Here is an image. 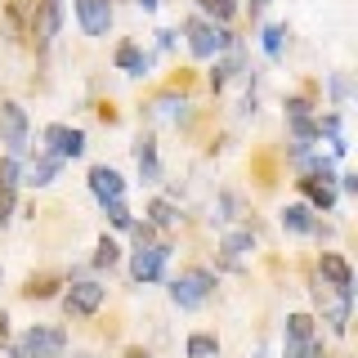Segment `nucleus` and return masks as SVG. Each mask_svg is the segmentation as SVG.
Instances as JSON below:
<instances>
[{
    "instance_id": "20",
    "label": "nucleus",
    "mask_w": 358,
    "mask_h": 358,
    "mask_svg": "<svg viewBox=\"0 0 358 358\" xmlns=\"http://www.w3.org/2000/svg\"><path fill=\"white\" fill-rule=\"evenodd\" d=\"M287 341H313V318L309 313H291L287 318Z\"/></svg>"
},
{
    "instance_id": "32",
    "label": "nucleus",
    "mask_w": 358,
    "mask_h": 358,
    "mask_svg": "<svg viewBox=\"0 0 358 358\" xmlns=\"http://www.w3.org/2000/svg\"><path fill=\"white\" fill-rule=\"evenodd\" d=\"M134 5H143V9H157V5H162V0H134Z\"/></svg>"
},
{
    "instance_id": "24",
    "label": "nucleus",
    "mask_w": 358,
    "mask_h": 358,
    "mask_svg": "<svg viewBox=\"0 0 358 358\" xmlns=\"http://www.w3.org/2000/svg\"><path fill=\"white\" fill-rule=\"evenodd\" d=\"M18 162H14V157H5V162H0V193H14V188H18Z\"/></svg>"
},
{
    "instance_id": "4",
    "label": "nucleus",
    "mask_w": 358,
    "mask_h": 358,
    "mask_svg": "<svg viewBox=\"0 0 358 358\" xmlns=\"http://www.w3.org/2000/svg\"><path fill=\"white\" fill-rule=\"evenodd\" d=\"M0 143L9 148V157H18L22 148H27V112H22L14 99L0 103Z\"/></svg>"
},
{
    "instance_id": "31",
    "label": "nucleus",
    "mask_w": 358,
    "mask_h": 358,
    "mask_svg": "<svg viewBox=\"0 0 358 358\" xmlns=\"http://www.w3.org/2000/svg\"><path fill=\"white\" fill-rule=\"evenodd\" d=\"M5 336H9V318H5V313H0V341H5Z\"/></svg>"
},
{
    "instance_id": "33",
    "label": "nucleus",
    "mask_w": 358,
    "mask_h": 358,
    "mask_svg": "<svg viewBox=\"0 0 358 358\" xmlns=\"http://www.w3.org/2000/svg\"><path fill=\"white\" fill-rule=\"evenodd\" d=\"M126 358H152V354H148V350H130Z\"/></svg>"
},
{
    "instance_id": "15",
    "label": "nucleus",
    "mask_w": 358,
    "mask_h": 358,
    "mask_svg": "<svg viewBox=\"0 0 358 358\" xmlns=\"http://www.w3.org/2000/svg\"><path fill=\"white\" fill-rule=\"evenodd\" d=\"M251 246H255V238H251L246 229H233V233H224V251H229V264H233V268H238V255H246Z\"/></svg>"
},
{
    "instance_id": "6",
    "label": "nucleus",
    "mask_w": 358,
    "mask_h": 358,
    "mask_svg": "<svg viewBox=\"0 0 358 358\" xmlns=\"http://www.w3.org/2000/svg\"><path fill=\"white\" fill-rule=\"evenodd\" d=\"M103 296H108V287H99V282H72L67 296H63V309L72 313V318H90V313L103 305Z\"/></svg>"
},
{
    "instance_id": "16",
    "label": "nucleus",
    "mask_w": 358,
    "mask_h": 358,
    "mask_svg": "<svg viewBox=\"0 0 358 358\" xmlns=\"http://www.w3.org/2000/svg\"><path fill=\"white\" fill-rule=\"evenodd\" d=\"M300 188H305V197H309L318 210H331V206H336V193H331V184H318V179H300Z\"/></svg>"
},
{
    "instance_id": "21",
    "label": "nucleus",
    "mask_w": 358,
    "mask_h": 358,
    "mask_svg": "<svg viewBox=\"0 0 358 358\" xmlns=\"http://www.w3.org/2000/svg\"><path fill=\"white\" fill-rule=\"evenodd\" d=\"M201 9H206V14L215 18L220 27H224V22H229L233 14H238V5H233V0H201Z\"/></svg>"
},
{
    "instance_id": "7",
    "label": "nucleus",
    "mask_w": 358,
    "mask_h": 358,
    "mask_svg": "<svg viewBox=\"0 0 358 358\" xmlns=\"http://www.w3.org/2000/svg\"><path fill=\"white\" fill-rule=\"evenodd\" d=\"M166 255H171V246H166V242L139 246V251H134V260H130V278H134V282H157V278H162V268H166Z\"/></svg>"
},
{
    "instance_id": "1",
    "label": "nucleus",
    "mask_w": 358,
    "mask_h": 358,
    "mask_svg": "<svg viewBox=\"0 0 358 358\" xmlns=\"http://www.w3.org/2000/svg\"><path fill=\"white\" fill-rule=\"evenodd\" d=\"M229 45H233L229 27H220V22H206V18H188V50H193L197 59H220Z\"/></svg>"
},
{
    "instance_id": "2",
    "label": "nucleus",
    "mask_w": 358,
    "mask_h": 358,
    "mask_svg": "<svg viewBox=\"0 0 358 358\" xmlns=\"http://www.w3.org/2000/svg\"><path fill=\"white\" fill-rule=\"evenodd\" d=\"M67 350V331L63 327H31L14 345V358H63Z\"/></svg>"
},
{
    "instance_id": "27",
    "label": "nucleus",
    "mask_w": 358,
    "mask_h": 358,
    "mask_svg": "<svg viewBox=\"0 0 358 358\" xmlns=\"http://www.w3.org/2000/svg\"><path fill=\"white\" fill-rule=\"evenodd\" d=\"M287 358H318L313 341H287Z\"/></svg>"
},
{
    "instance_id": "8",
    "label": "nucleus",
    "mask_w": 358,
    "mask_h": 358,
    "mask_svg": "<svg viewBox=\"0 0 358 358\" xmlns=\"http://www.w3.org/2000/svg\"><path fill=\"white\" fill-rule=\"evenodd\" d=\"M72 5H76V18H81L85 36H108V27H112V5L108 0H72Z\"/></svg>"
},
{
    "instance_id": "23",
    "label": "nucleus",
    "mask_w": 358,
    "mask_h": 358,
    "mask_svg": "<svg viewBox=\"0 0 358 358\" xmlns=\"http://www.w3.org/2000/svg\"><path fill=\"white\" fill-rule=\"evenodd\" d=\"M282 36H287V31L278 27V22L264 27V54H268V59H282Z\"/></svg>"
},
{
    "instance_id": "28",
    "label": "nucleus",
    "mask_w": 358,
    "mask_h": 358,
    "mask_svg": "<svg viewBox=\"0 0 358 358\" xmlns=\"http://www.w3.org/2000/svg\"><path fill=\"white\" fill-rule=\"evenodd\" d=\"M287 117H309V103H305V99H291V103H287Z\"/></svg>"
},
{
    "instance_id": "29",
    "label": "nucleus",
    "mask_w": 358,
    "mask_h": 358,
    "mask_svg": "<svg viewBox=\"0 0 358 358\" xmlns=\"http://www.w3.org/2000/svg\"><path fill=\"white\" fill-rule=\"evenodd\" d=\"M9 210H14V193H0V224H9Z\"/></svg>"
},
{
    "instance_id": "10",
    "label": "nucleus",
    "mask_w": 358,
    "mask_h": 358,
    "mask_svg": "<svg viewBox=\"0 0 358 358\" xmlns=\"http://www.w3.org/2000/svg\"><path fill=\"white\" fill-rule=\"evenodd\" d=\"M90 193L99 201H117L126 193V179H121V171H112V166H94L90 171Z\"/></svg>"
},
{
    "instance_id": "19",
    "label": "nucleus",
    "mask_w": 358,
    "mask_h": 358,
    "mask_svg": "<svg viewBox=\"0 0 358 358\" xmlns=\"http://www.w3.org/2000/svg\"><path fill=\"white\" fill-rule=\"evenodd\" d=\"M54 179H59V157H45V162L31 166V179H27V184L45 188V184H54Z\"/></svg>"
},
{
    "instance_id": "25",
    "label": "nucleus",
    "mask_w": 358,
    "mask_h": 358,
    "mask_svg": "<svg viewBox=\"0 0 358 358\" xmlns=\"http://www.w3.org/2000/svg\"><path fill=\"white\" fill-rule=\"evenodd\" d=\"M117 260H121V246L112 242V238H103V242H99V251H94V264L99 268H112Z\"/></svg>"
},
{
    "instance_id": "12",
    "label": "nucleus",
    "mask_w": 358,
    "mask_h": 358,
    "mask_svg": "<svg viewBox=\"0 0 358 358\" xmlns=\"http://www.w3.org/2000/svg\"><path fill=\"white\" fill-rule=\"evenodd\" d=\"M117 67H121L126 76H143V67H148V59H143V50H139L134 41H126V45L117 50Z\"/></svg>"
},
{
    "instance_id": "26",
    "label": "nucleus",
    "mask_w": 358,
    "mask_h": 358,
    "mask_svg": "<svg viewBox=\"0 0 358 358\" xmlns=\"http://www.w3.org/2000/svg\"><path fill=\"white\" fill-rule=\"evenodd\" d=\"M175 220H179V210L171 206V201H152V224H162V229H171Z\"/></svg>"
},
{
    "instance_id": "11",
    "label": "nucleus",
    "mask_w": 358,
    "mask_h": 358,
    "mask_svg": "<svg viewBox=\"0 0 358 358\" xmlns=\"http://www.w3.org/2000/svg\"><path fill=\"white\" fill-rule=\"evenodd\" d=\"M59 22H63V0H41V45L59 36Z\"/></svg>"
},
{
    "instance_id": "14",
    "label": "nucleus",
    "mask_w": 358,
    "mask_h": 358,
    "mask_svg": "<svg viewBox=\"0 0 358 358\" xmlns=\"http://www.w3.org/2000/svg\"><path fill=\"white\" fill-rule=\"evenodd\" d=\"M134 157H139V171H143V179H148V184H157V179H162V166H157L152 139H139V143H134Z\"/></svg>"
},
{
    "instance_id": "17",
    "label": "nucleus",
    "mask_w": 358,
    "mask_h": 358,
    "mask_svg": "<svg viewBox=\"0 0 358 358\" xmlns=\"http://www.w3.org/2000/svg\"><path fill=\"white\" fill-rule=\"evenodd\" d=\"M282 229H291V233H313L318 224H313L309 206H287V210H282Z\"/></svg>"
},
{
    "instance_id": "18",
    "label": "nucleus",
    "mask_w": 358,
    "mask_h": 358,
    "mask_svg": "<svg viewBox=\"0 0 358 358\" xmlns=\"http://www.w3.org/2000/svg\"><path fill=\"white\" fill-rule=\"evenodd\" d=\"M215 354H220V341H215V336H206V331L188 336V358H215Z\"/></svg>"
},
{
    "instance_id": "9",
    "label": "nucleus",
    "mask_w": 358,
    "mask_h": 358,
    "mask_svg": "<svg viewBox=\"0 0 358 358\" xmlns=\"http://www.w3.org/2000/svg\"><path fill=\"white\" fill-rule=\"evenodd\" d=\"M45 143H50V152L59 157V162L63 157H81L85 152V134L72 130V126H50L45 130Z\"/></svg>"
},
{
    "instance_id": "34",
    "label": "nucleus",
    "mask_w": 358,
    "mask_h": 358,
    "mask_svg": "<svg viewBox=\"0 0 358 358\" xmlns=\"http://www.w3.org/2000/svg\"><path fill=\"white\" fill-rule=\"evenodd\" d=\"M251 5H255V9H260V5H264V0H251Z\"/></svg>"
},
{
    "instance_id": "22",
    "label": "nucleus",
    "mask_w": 358,
    "mask_h": 358,
    "mask_svg": "<svg viewBox=\"0 0 358 358\" xmlns=\"http://www.w3.org/2000/svg\"><path fill=\"white\" fill-rule=\"evenodd\" d=\"M103 210H108V220L112 224H117V229H130V224H134V215H130V206H126V201H103Z\"/></svg>"
},
{
    "instance_id": "3",
    "label": "nucleus",
    "mask_w": 358,
    "mask_h": 358,
    "mask_svg": "<svg viewBox=\"0 0 358 358\" xmlns=\"http://www.w3.org/2000/svg\"><path fill=\"white\" fill-rule=\"evenodd\" d=\"M210 291H215V278L206 273V268H188V273H179L171 282V300L179 309H197L210 300Z\"/></svg>"
},
{
    "instance_id": "13",
    "label": "nucleus",
    "mask_w": 358,
    "mask_h": 358,
    "mask_svg": "<svg viewBox=\"0 0 358 358\" xmlns=\"http://www.w3.org/2000/svg\"><path fill=\"white\" fill-rule=\"evenodd\" d=\"M152 117H162V121H188V103L179 94H162V99H152Z\"/></svg>"
},
{
    "instance_id": "30",
    "label": "nucleus",
    "mask_w": 358,
    "mask_h": 358,
    "mask_svg": "<svg viewBox=\"0 0 358 358\" xmlns=\"http://www.w3.org/2000/svg\"><path fill=\"white\" fill-rule=\"evenodd\" d=\"M341 188L345 193H358V175H341Z\"/></svg>"
},
{
    "instance_id": "5",
    "label": "nucleus",
    "mask_w": 358,
    "mask_h": 358,
    "mask_svg": "<svg viewBox=\"0 0 358 358\" xmlns=\"http://www.w3.org/2000/svg\"><path fill=\"white\" fill-rule=\"evenodd\" d=\"M318 278H322V287L336 291V296H350L354 291V268L345 264V255H336V251L318 255Z\"/></svg>"
}]
</instances>
